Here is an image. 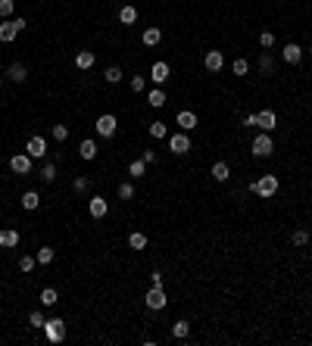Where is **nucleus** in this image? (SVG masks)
<instances>
[{"instance_id": "obj_2", "label": "nucleus", "mask_w": 312, "mask_h": 346, "mask_svg": "<svg viewBox=\"0 0 312 346\" xmlns=\"http://www.w3.org/2000/svg\"><path fill=\"white\" fill-rule=\"evenodd\" d=\"M44 337L50 343H63L66 340V321L63 318H47L44 321Z\"/></svg>"}, {"instance_id": "obj_40", "label": "nucleus", "mask_w": 312, "mask_h": 346, "mask_svg": "<svg viewBox=\"0 0 312 346\" xmlns=\"http://www.w3.org/2000/svg\"><path fill=\"white\" fill-rule=\"evenodd\" d=\"M13 6H16L13 0H0V16H3V19H6V16H13Z\"/></svg>"}, {"instance_id": "obj_4", "label": "nucleus", "mask_w": 312, "mask_h": 346, "mask_svg": "<svg viewBox=\"0 0 312 346\" xmlns=\"http://www.w3.org/2000/svg\"><path fill=\"white\" fill-rule=\"evenodd\" d=\"M144 306H147V309H156V312H159V309H166V306H169V296H166V290L153 284V287L147 290V296H144Z\"/></svg>"}, {"instance_id": "obj_20", "label": "nucleus", "mask_w": 312, "mask_h": 346, "mask_svg": "<svg viewBox=\"0 0 312 346\" xmlns=\"http://www.w3.org/2000/svg\"><path fill=\"white\" fill-rule=\"evenodd\" d=\"M166 94H163V90H159V87H153V90H150V94H147V103H150V106H153V109H159V106H166Z\"/></svg>"}, {"instance_id": "obj_28", "label": "nucleus", "mask_w": 312, "mask_h": 346, "mask_svg": "<svg viewBox=\"0 0 312 346\" xmlns=\"http://www.w3.org/2000/svg\"><path fill=\"white\" fill-rule=\"evenodd\" d=\"M259 72H262V75H272V72H275V60H272L269 53L259 56Z\"/></svg>"}, {"instance_id": "obj_25", "label": "nucleus", "mask_w": 312, "mask_h": 346, "mask_svg": "<svg viewBox=\"0 0 312 346\" xmlns=\"http://www.w3.org/2000/svg\"><path fill=\"white\" fill-rule=\"evenodd\" d=\"M212 178H215V181H228V178H231L228 163H215V166H212Z\"/></svg>"}, {"instance_id": "obj_42", "label": "nucleus", "mask_w": 312, "mask_h": 346, "mask_svg": "<svg viewBox=\"0 0 312 346\" xmlns=\"http://www.w3.org/2000/svg\"><path fill=\"white\" fill-rule=\"evenodd\" d=\"M259 44H262V47H272V44H275V34L272 31H262L259 34Z\"/></svg>"}, {"instance_id": "obj_30", "label": "nucleus", "mask_w": 312, "mask_h": 346, "mask_svg": "<svg viewBox=\"0 0 312 346\" xmlns=\"http://www.w3.org/2000/svg\"><path fill=\"white\" fill-rule=\"evenodd\" d=\"M144 172H147V163H144V159H134V163L128 166V175H131V178H141Z\"/></svg>"}, {"instance_id": "obj_35", "label": "nucleus", "mask_w": 312, "mask_h": 346, "mask_svg": "<svg viewBox=\"0 0 312 346\" xmlns=\"http://www.w3.org/2000/svg\"><path fill=\"white\" fill-rule=\"evenodd\" d=\"M44 321H47V318H44V312H41V309H31L28 325H31V328H44Z\"/></svg>"}, {"instance_id": "obj_18", "label": "nucleus", "mask_w": 312, "mask_h": 346, "mask_svg": "<svg viewBox=\"0 0 312 346\" xmlns=\"http://www.w3.org/2000/svg\"><path fill=\"white\" fill-rule=\"evenodd\" d=\"M94 60H97V56H94V50H78V53H75V66L82 69V72L94 66Z\"/></svg>"}, {"instance_id": "obj_43", "label": "nucleus", "mask_w": 312, "mask_h": 346, "mask_svg": "<svg viewBox=\"0 0 312 346\" xmlns=\"http://www.w3.org/2000/svg\"><path fill=\"white\" fill-rule=\"evenodd\" d=\"M141 159L150 166V163H156V153H153V150H144V153H141Z\"/></svg>"}, {"instance_id": "obj_33", "label": "nucleus", "mask_w": 312, "mask_h": 346, "mask_svg": "<svg viewBox=\"0 0 312 346\" xmlns=\"http://www.w3.org/2000/svg\"><path fill=\"white\" fill-rule=\"evenodd\" d=\"M119 200H134V184L131 181L119 184Z\"/></svg>"}, {"instance_id": "obj_44", "label": "nucleus", "mask_w": 312, "mask_h": 346, "mask_svg": "<svg viewBox=\"0 0 312 346\" xmlns=\"http://www.w3.org/2000/svg\"><path fill=\"white\" fill-rule=\"evenodd\" d=\"M131 90H144V78H141V75L131 78Z\"/></svg>"}, {"instance_id": "obj_22", "label": "nucleus", "mask_w": 312, "mask_h": 346, "mask_svg": "<svg viewBox=\"0 0 312 346\" xmlns=\"http://www.w3.org/2000/svg\"><path fill=\"white\" fill-rule=\"evenodd\" d=\"M119 22H122V25H134V22H137V9L134 6H122L119 9Z\"/></svg>"}, {"instance_id": "obj_46", "label": "nucleus", "mask_w": 312, "mask_h": 346, "mask_svg": "<svg viewBox=\"0 0 312 346\" xmlns=\"http://www.w3.org/2000/svg\"><path fill=\"white\" fill-rule=\"evenodd\" d=\"M0 85H3V78H0Z\"/></svg>"}, {"instance_id": "obj_26", "label": "nucleus", "mask_w": 312, "mask_h": 346, "mask_svg": "<svg viewBox=\"0 0 312 346\" xmlns=\"http://www.w3.org/2000/svg\"><path fill=\"white\" fill-rule=\"evenodd\" d=\"M78 153H82V159H94V156H97V144H94V141H82Z\"/></svg>"}, {"instance_id": "obj_47", "label": "nucleus", "mask_w": 312, "mask_h": 346, "mask_svg": "<svg viewBox=\"0 0 312 346\" xmlns=\"http://www.w3.org/2000/svg\"><path fill=\"white\" fill-rule=\"evenodd\" d=\"M309 53H312V47H309Z\"/></svg>"}, {"instance_id": "obj_34", "label": "nucleus", "mask_w": 312, "mask_h": 346, "mask_svg": "<svg viewBox=\"0 0 312 346\" xmlns=\"http://www.w3.org/2000/svg\"><path fill=\"white\" fill-rule=\"evenodd\" d=\"M147 131H150V137H156V141H159V137H166V134H169V128H166L163 122H153Z\"/></svg>"}, {"instance_id": "obj_15", "label": "nucleus", "mask_w": 312, "mask_h": 346, "mask_svg": "<svg viewBox=\"0 0 312 346\" xmlns=\"http://www.w3.org/2000/svg\"><path fill=\"white\" fill-rule=\"evenodd\" d=\"M0 247H3V250H13V247H19V231H13V228H3V231H0Z\"/></svg>"}, {"instance_id": "obj_5", "label": "nucleus", "mask_w": 312, "mask_h": 346, "mask_svg": "<svg viewBox=\"0 0 312 346\" xmlns=\"http://www.w3.org/2000/svg\"><path fill=\"white\" fill-rule=\"evenodd\" d=\"M272 150H275V141L269 134H256L253 137V156H259V159H265V156H272Z\"/></svg>"}, {"instance_id": "obj_39", "label": "nucleus", "mask_w": 312, "mask_h": 346, "mask_svg": "<svg viewBox=\"0 0 312 346\" xmlns=\"http://www.w3.org/2000/svg\"><path fill=\"white\" fill-rule=\"evenodd\" d=\"M53 137H56V141H66V137H69V125H53Z\"/></svg>"}, {"instance_id": "obj_23", "label": "nucleus", "mask_w": 312, "mask_h": 346, "mask_svg": "<svg viewBox=\"0 0 312 346\" xmlns=\"http://www.w3.org/2000/svg\"><path fill=\"white\" fill-rule=\"evenodd\" d=\"M128 247H131V250H144V247H147V234H141V231H131V234H128Z\"/></svg>"}, {"instance_id": "obj_14", "label": "nucleus", "mask_w": 312, "mask_h": 346, "mask_svg": "<svg viewBox=\"0 0 312 346\" xmlns=\"http://www.w3.org/2000/svg\"><path fill=\"white\" fill-rule=\"evenodd\" d=\"M175 122H178V128H181V131H191V128H197V115H194L191 109H181V112L175 115Z\"/></svg>"}, {"instance_id": "obj_10", "label": "nucleus", "mask_w": 312, "mask_h": 346, "mask_svg": "<svg viewBox=\"0 0 312 346\" xmlns=\"http://www.w3.org/2000/svg\"><path fill=\"white\" fill-rule=\"evenodd\" d=\"M9 169H13L16 175H28V172H31V156H28V153L13 156V159H9Z\"/></svg>"}, {"instance_id": "obj_16", "label": "nucleus", "mask_w": 312, "mask_h": 346, "mask_svg": "<svg viewBox=\"0 0 312 346\" xmlns=\"http://www.w3.org/2000/svg\"><path fill=\"white\" fill-rule=\"evenodd\" d=\"M88 212L94 215V218H103V215L109 212V206H106V200H103V197H91V203H88Z\"/></svg>"}, {"instance_id": "obj_24", "label": "nucleus", "mask_w": 312, "mask_h": 346, "mask_svg": "<svg viewBox=\"0 0 312 346\" xmlns=\"http://www.w3.org/2000/svg\"><path fill=\"white\" fill-rule=\"evenodd\" d=\"M188 334H191V325H188V321H175V325H172V337H175V340H184Z\"/></svg>"}, {"instance_id": "obj_41", "label": "nucleus", "mask_w": 312, "mask_h": 346, "mask_svg": "<svg viewBox=\"0 0 312 346\" xmlns=\"http://www.w3.org/2000/svg\"><path fill=\"white\" fill-rule=\"evenodd\" d=\"M72 187H75V193H85V190L91 187V181H88V178H75V181H72Z\"/></svg>"}, {"instance_id": "obj_37", "label": "nucleus", "mask_w": 312, "mask_h": 346, "mask_svg": "<svg viewBox=\"0 0 312 346\" xmlns=\"http://www.w3.org/2000/svg\"><path fill=\"white\" fill-rule=\"evenodd\" d=\"M34 265H38V259H34V256H22V259H19V271H25V274H28Z\"/></svg>"}, {"instance_id": "obj_3", "label": "nucleus", "mask_w": 312, "mask_h": 346, "mask_svg": "<svg viewBox=\"0 0 312 346\" xmlns=\"http://www.w3.org/2000/svg\"><path fill=\"white\" fill-rule=\"evenodd\" d=\"M28 22L25 19H3V25H0V41L9 44V41H16V34L25 28Z\"/></svg>"}, {"instance_id": "obj_36", "label": "nucleus", "mask_w": 312, "mask_h": 346, "mask_svg": "<svg viewBox=\"0 0 312 346\" xmlns=\"http://www.w3.org/2000/svg\"><path fill=\"white\" fill-rule=\"evenodd\" d=\"M106 82H109V85H119V82H122V69H119V66H109V69H106Z\"/></svg>"}, {"instance_id": "obj_31", "label": "nucleus", "mask_w": 312, "mask_h": 346, "mask_svg": "<svg viewBox=\"0 0 312 346\" xmlns=\"http://www.w3.org/2000/svg\"><path fill=\"white\" fill-rule=\"evenodd\" d=\"M34 259H38L41 265H50V262H53V247H41V250H38V256H34Z\"/></svg>"}, {"instance_id": "obj_11", "label": "nucleus", "mask_w": 312, "mask_h": 346, "mask_svg": "<svg viewBox=\"0 0 312 346\" xmlns=\"http://www.w3.org/2000/svg\"><path fill=\"white\" fill-rule=\"evenodd\" d=\"M150 78H153V85H163V82H169V63L156 60L153 66H150Z\"/></svg>"}, {"instance_id": "obj_45", "label": "nucleus", "mask_w": 312, "mask_h": 346, "mask_svg": "<svg viewBox=\"0 0 312 346\" xmlns=\"http://www.w3.org/2000/svg\"><path fill=\"white\" fill-rule=\"evenodd\" d=\"M150 281H153L156 287H163V274H159V271H153V274H150Z\"/></svg>"}, {"instance_id": "obj_38", "label": "nucleus", "mask_w": 312, "mask_h": 346, "mask_svg": "<svg viewBox=\"0 0 312 346\" xmlns=\"http://www.w3.org/2000/svg\"><path fill=\"white\" fill-rule=\"evenodd\" d=\"M41 178H44V181H53V178H56V166H53V163H44Z\"/></svg>"}, {"instance_id": "obj_8", "label": "nucleus", "mask_w": 312, "mask_h": 346, "mask_svg": "<svg viewBox=\"0 0 312 346\" xmlns=\"http://www.w3.org/2000/svg\"><path fill=\"white\" fill-rule=\"evenodd\" d=\"M25 153L31 156V159H41L44 153H47V141H44L41 134H34V137H28V144H25Z\"/></svg>"}, {"instance_id": "obj_13", "label": "nucleus", "mask_w": 312, "mask_h": 346, "mask_svg": "<svg viewBox=\"0 0 312 346\" xmlns=\"http://www.w3.org/2000/svg\"><path fill=\"white\" fill-rule=\"evenodd\" d=\"M281 56H284V63H291V66H297L300 60H303V47H300V44H284V50H281Z\"/></svg>"}, {"instance_id": "obj_12", "label": "nucleus", "mask_w": 312, "mask_h": 346, "mask_svg": "<svg viewBox=\"0 0 312 346\" xmlns=\"http://www.w3.org/2000/svg\"><path fill=\"white\" fill-rule=\"evenodd\" d=\"M256 125L262 131H272L275 125H278V115H275L272 109H262V112H256Z\"/></svg>"}, {"instance_id": "obj_17", "label": "nucleus", "mask_w": 312, "mask_h": 346, "mask_svg": "<svg viewBox=\"0 0 312 346\" xmlns=\"http://www.w3.org/2000/svg\"><path fill=\"white\" fill-rule=\"evenodd\" d=\"M6 78H9V82H16V85H22L28 78V69L22 66V63H13V66L6 69Z\"/></svg>"}, {"instance_id": "obj_19", "label": "nucleus", "mask_w": 312, "mask_h": 346, "mask_svg": "<svg viewBox=\"0 0 312 346\" xmlns=\"http://www.w3.org/2000/svg\"><path fill=\"white\" fill-rule=\"evenodd\" d=\"M38 206H41V197H38V190H25V193H22V209H38Z\"/></svg>"}, {"instance_id": "obj_32", "label": "nucleus", "mask_w": 312, "mask_h": 346, "mask_svg": "<svg viewBox=\"0 0 312 346\" xmlns=\"http://www.w3.org/2000/svg\"><path fill=\"white\" fill-rule=\"evenodd\" d=\"M231 72H234V75H247V72H250V63L244 60V56H240V60L231 63Z\"/></svg>"}, {"instance_id": "obj_7", "label": "nucleus", "mask_w": 312, "mask_h": 346, "mask_svg": "<svg viewBox=\"0 0 312 346\" xmlns=\"http://www.w3.org/2000/svg\"><path fill=\"white\" fill-rule=\"evenodd\" d=\"M169 150H172V153H178V156L188 153V150H191V137H188V131L172 134V137H169Z\"/></svg>"}, {"instance_id": "obj_21", "label": "nucleus", "mask_w": 312, "mask_h": 346, "mask_svg": "<svg viewBox=\"0 0 312 346\" xmlns=\"http://www.w3.org/2000/svg\"><path fill=\"white\" fill-rule=\"evenodd\" d=\"M141 41L147 44V47H156V44L163 41V31H159V28H147V31L141 34Z\"/></svg>"}, {"instance_id": "obj_6", "label": "nucleus", "mask_w": 312, "mask_h": 346, "mask_svg": "<svg viewBox=\"0 0 312 346\" xmlns=\"http://www.w3.org/2000/svg\"><path fill=\"white\" fill-rule=\"evenodd\" d=\"M94 128H97V134H100V137H112V134H115V128H119V122H115V115H109V112H106V115H100V119L94 122Z\"/></svg>"}, {"instance_id": "obj_1", "label": "nucleus", "mask_w": 312, "mask_h": 346, "mask_svg": "<svg viewBox=\"0 0 312 346\" xmlns=\"http://www.w3.org/2000/svg\"><path fill=\"white\" fill-rule=\"evenodd\" d=\"M250 190L256 193V197H275V193H278V175H262V178H256L250 184Z\"/></svg>"}, {"instance_id": "obj_29", "label": "nucleus", "mask_w": 312, "mask_h": 346, "mask_svg": "<svg viewBox=\"0 0 312 346\" xmlns=\"http://www.w3.org/2000/svg\"><path fill=\"white\" fill-rule=\"evenodd\" d=\"M56 299H60V296H56L53 287H44V290H41V303L44 306H56Z\"/></svg>"}, {"instance_id": "obj_27", "label": "nucleus", "mask_w": 312, "mask_h": 346, "mask_svg": "<svg viewBox=\"0 0 312 346\" xmlns=\"http://www.w3.org/2000/svg\"><path fill=\"white\" fill-rule=\"evenodd\" d=\"M291 244L294 247H306L309 244V231H303V228H297L294 234H291Z\"/></svg>"}, {"instance_id": "obj_9", "label": "nucleus", "mask_w": 312, "mask_h": 346, "mask_svg": "<svg viewBox=\"0 0 312 346\" xmlns=\"http://www.w3.org/2000/svg\"><path fill=\"white\" fill-rule=\"evenodd\" d=\"M203 66L209 69V72H222V66H225V56H222V50H206V56H203Z\"/></svg>"}]
</instances>
